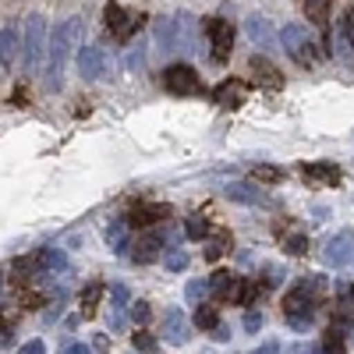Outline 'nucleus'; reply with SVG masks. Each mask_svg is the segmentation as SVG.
I'll return each mask as SVG.
<instances>
[{"instance_id":"obj_8","label":"nucleus","mask_w":354,"mask_h":354,"mask_svg":"<svg viewBox=\"0 0 354 354\" xmlns=\"http://www.w3.org/2000/svg\"><path fill=\"white\" fill-rule=\"evenodd\" d=\"M301 177L312 188H337L344 181V170L337 163H301Z\"/></svg>"},{"instance_id":"obj_19","label":"nucleus","mask_w":354,"mask_h":354,"mask_svg":"<svg viewBox=\"0 0 354 354\" xmlns=\"http://www.w3.org/2000/svg\"><path fill=\"white\" fill-rule=\"evenodd\" d=\"M135 347H142V351H153V347H156V340H153L149 333H145V330H138V333H135Z\"/></svg>"},{"instance_id":"obj_10","label":"nucleus","mask_w":354,"mask_h":354,"mask_svg":"<svg viewBox=\"0 0 354 354\" xmlns=\"http://www.w3.org/2000/svg\"><path fill=\"white\" fill-rule=\"evenodd\" d=\"M277 238H280V245H283V252L287 255H305L308 252V241H305V234L294 227V223H287V220H277Z\"/></svg>"},{"instance_id":"obj_3","label":"nucleus","mask_w":354,"mask_h":354,"mask_svg":"<svg viewBox=\"0 0 354 354\" xmlns=\"http://www.w3.org/2000/svg\"><path fill=\"white\" fill-rule=\"evenodd\" d=\"M163 85H167V93H174V96H202V78L188 64H170L163 71Z\"/></svg>"},{"instance_id":"obj_1","label":"nucleus","mask_w":354,"mask_h":354,"mask_svg":"<svg viewBox=\"0 0 354 354\" xmlns=\"http://www.w3.org/2000/svg\"><path fill=\"white\" fill-rule=\"evenodd\" d=\"M103 21H106V32L113 36V39H131L138 28L145 25V15H138V11H128V8H121V4H106V11H103Z\"/></svg>"},{"instance_id":"obj_5","label":"nucleus","mask_w":354,"mask_h":354,"mask_svg":"<svg viewBox=\"0 0 354 354\" xmlns=\"http://www.w3.org/2000/svg\"><path fill=\"white\" fill-rule=\"evenodd\" d=\"M205 36H209V43H213V57H216V61H227L230 50H234V39H238L234 25L227 18H205Z\"/></svg>"},{"instance_id":"obj_11","label":"nucleus","mask_w":354,"mask_h":354,"mask_svg":"<svg viewBox=\"0 0 354 354\" xmlns=\"http://www.w3.org/2000/svg\"><path fill=\"white\" fill-rule=\"evenodd\" d=\"M301 11L312 25L326 28L330 25V11H333V0H301Z\"/></svg>"},{"instance_id":"obj_15","label":"nucleus","mask_w":354,"mask_h":354,"mask_svg":"<svg viewBox=\"0 0 354 354\" xmlns=\"http://www.w3.org/2000/svg\"><path fill=\"white\" fill-rule=\"evenodd\" d=\"M322 347H326V354H347V347H344V333H340V326H330L326 333H322Z\"/></svg>"},{"instance_id":"obj_2","label":"nucleus","mask_w":354,"mask_h":354,"mask_svg":"<svg viewBox=\"0 0 354 354\" xmlns=\"http://www.w3.org/2000/svg\"><path fill=\"white\" fill-rule=\"evenodd\" d=\"M245 283H248V277H234L227 270L213 273V280H209L213 301L216 305H245Z\"/></svg>"},{"instance_id":"obj_9","label":"nucleus","mask_w":354,"mask_h":354,"mask_svg":"<svg viewBox=\"0 0 354 354\" xmlns=\"http://www.w3.org/2000/svg\"><path fill=\"white\" fill-rule=\"evenodd\" d=\"M315 305H319V298H315V294H308L305 283H298L294 290H287V298H283L287 319H308V315L315 312Z\"/></svg>"},{"instance_id":"obj_18","label":"nucleus","mask_w":354,"mask_h":354,"mask_svg":"<svg viewBox=\"0 0 354 354\" xmlns=\"http://www.w3.org/2000/svg\"><path fill=\"white\" fill-rule=\"evenodd\" d=\"M252 177H255V181H262V185H277L280 177H283V170H277V167H252Z\"/></svg>"},{"instance_id":"obj_7","label":"nucleus","mask_w":354,"mask_h":354,"mask_svg":"<svg viewBox=\"0 0 354 354\" xmlns=\"http://www.w3.org/2000/svg\"><path fill=\"white\" fill-rule=\"evenodd\" d=\"M248 85H259V88L277 93V88H283V71L277 64H270L266 57H252V64H248Z\"/></svg>"},{"instance_id":"obj_16","label":"nucleus","mask_w":354,"mask_h":354,"mask_svg":"<svg viewBox=\"0 0 354 354\" xmlns=\"http://www.w3.org/2000/svg\"><path fill=\"white\" fill-rule=\"evenodd\" d=\"M100 294H103V283H93L82 290V315H93L96 305H100Z\"/></svg>"},{"instance_id":"obj_12","label":"nucleus","mask_w":354,"mask_h":354,"mask_svg":"<svg viewBox=\"0 0 354 354\" xmlns=\"http://www.w3.org/2000/svg\"><path fill=\"white\" fill-rule=\"evenodd\" d=\"M160 245H163V238H160V230H153V234H145V238H138V245H135V262H153L156 255H160Z\"/></svg>"},{"instance_id":"obj_6","label":"nucleus","mask_w":354,"mask_h":354,"mask_svg":"<svg viewBox=\"0 0 354 354\" xmlns=\"http://www.w3.org/2000/svg\"><path fill=\"white\" fill-rule=\"evenodd\" d=\"M245 96H248V82L245 78H223L216 88H213V103L220 110H238L245 106Z\"/></svg>"},{"instance_id":"obj_13","label":"nucleus","mask_w":354,"mask_h":354,"mask_svg":"<svg viewBox=\"0 0 354 354\" xmlns=\"http://www.w3.org/2000/svg\"><path fill=\"white\" fill-rule=\"evenodd\" d=\"M230 245H234V238H230V230H216L213 238H205V262H216L220 255H227L230 252Z\"/></svg>"},{"instance_id":"obj_4","label":"nucleus","mask_w":354,"mask_h":354,"mask_svg":"<svg viewBox=\"0 0 354 354\" xmlns=\"http://www.w3.org/2000/svg\"><path fill=\"white\" fill-rule=\"evenodd\" d=\"M170 216H174V205H167V202H135L128 209V223L138 227V230L156 227V223H163Z\"/></svg>"},{"instance_id":"obj_14","label":"nucleus","mask_w":354,"mask_h":354,"mask_svg":"<svg viewBox=\"0 0 354 354\" xmlns=\"http://www.w3.org/2000/svg\"><path fill=\"white\" fill-rule=\"evenodd\" d=\"M195 326H198V330H220V305H216V301H213V305H198Z\"/></svg>"},{"instance_id":"obj_17","label":"nucleus","mask_w":354,"mask_h":354,"mask_svg":"<svg viewBox=\"0 0 354 354\" xmlns=\"http://www.w3.org/2000/svg\"><path fill=\"white\" fill-rule=\"evenodd\" d=\"M185 230H188V238H195V241H205L209 238V223H205L202 216H188V223H185Z\"/></svg>"}]
</instances>
